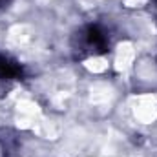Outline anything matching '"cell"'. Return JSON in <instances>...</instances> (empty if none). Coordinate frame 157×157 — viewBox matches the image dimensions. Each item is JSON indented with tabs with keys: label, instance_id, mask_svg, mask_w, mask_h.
I'll return each mask as SVG.
<instances>
[{
	"label": "cell",
	"instance_id": "cell-4",
	"mask_svg": "<svg viewBox=\"0 0 157 157\" xmlns=\"http://www.w3.org/2000/svg\"><path fill=\"white\" fill-rule=\"evenodd\" d=\"M152 6H154V9L157 11V0H152Z\"/></svg>",
	"mask_w": 157,
	"mask_h": 157
},
{
	"label": "cell",
	"instance_id": "cell-1",
	"mask_svg": "<svg viewBox=\"0 0 157 157\" xmlns=\"http://www.w3.org/2000/svg\"><path fill=\"white\" fill-rule=\"evenodd\" d=\"M71 48L78 59H91L101 57L110 51L112 48V35L104 26L99 24H88L82 26L73 35Z\"/></svg>",
	"mask_w": 157,
	"mask_h": 157
},
{
	"label": "cell",
	"instance_id": "cell-3",
	"mask_svg": "<svg viewBox=\"0 0 157 157\" xmlns=\"http://www.w3.org/2000/svg\"><path fill=\"white\" fill-rule=\"evenodd\" d=\"M9 2H11V0H0V9H2V7H6Z\"/></svg>",
	"mask_w": 157,
	"mask_h": 157
},
{
	"label": "cell",
	"instance_id": "cell-2",
	"mask_svg": "<svg viewBox=\"0 0 157 157\" xmlns=\"http://www.w3.org/2000/svg\"><path fill=\"white\" fill-rule=\"evenodd\" d=\"M22 73H24V70L18 60H15L13 57H9L6 53H0V82L11 84L15 80H20Z\"/></svg>",
	"mask_w": 157,
	"mask_h": 157
}]
</instances>
